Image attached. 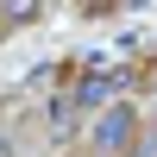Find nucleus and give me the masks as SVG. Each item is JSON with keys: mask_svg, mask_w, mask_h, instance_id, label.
I'll return each mask as SVG.
<instances>
[{"mask_svg": "<svg viewBox=\"0 0 157 157\" xmlns=\"http://www.w3.org/2000/svg\"><path fill=\"white\" fill-rule=\"evenodd\" d=\"M132 145H138V107L132 101H113L88 120V151L94 157H126Z\"/></svg>", "mask_w": 157, "mask_h": 157, "instance_id": "obj_1", "label": "nucleus"}]
</instances>
